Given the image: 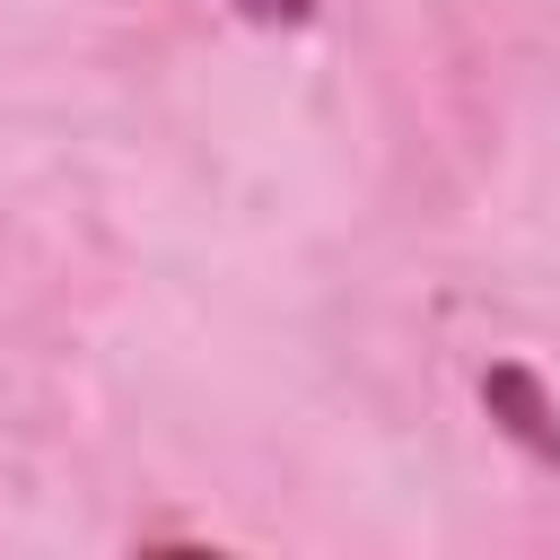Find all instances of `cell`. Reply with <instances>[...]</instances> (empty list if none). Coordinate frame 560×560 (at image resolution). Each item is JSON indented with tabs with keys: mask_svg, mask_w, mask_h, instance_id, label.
<instances>
[{
	"mask_svg": "<svg viewBox=\"0 0 560 560\" xmlns=\"http://www.w3.org/2000/svg\"><path fill=\"white\" fill-rule=\"evenodd\" d=\"M481 411H490V420H499V438H516L542 472H560V411H551V385H542L525 359L481 368Z\"/></svg>",
	"mask_w": 560,
	"mask_h": 560,
	"instance_id": "cell-1",
	"label": "cell"
},
{
	"mask_svg": "<svg viewBox=\"0 0 560 560\" xmlns=\"http://www.w3.org/2000/svg\"><path fill=\"white\" fill-rule=\"evenodd\" d=\"M228 9H236L245 26H271V35H280V26H306V18H315V0H228Z\"/></svg>",
	"mask_w": 560,
	"mask_h": 560,
	"instance_id": "cell-2",
	"label": "cell"
}]
</instances>
